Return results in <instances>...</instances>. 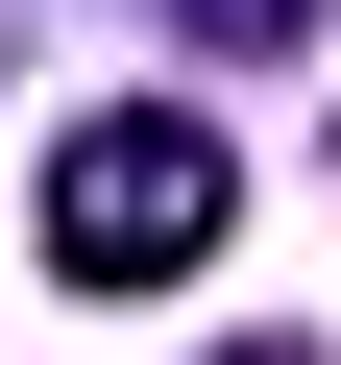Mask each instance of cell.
Returning <instances> with one entry per match:
<instances>
[{"mask_svg":"<svg viewBox=\"0 0 341 365\" xmlns=\"http://www.w3.org/2000/svg\"><path fill=\"white\" fill-rule=\"evenodd\" d=\"M220 220H244V146H220L195 98H98V122L49 146V268H73V292H170Z\"/></svg>","mask_w":341,"mask_h":365,"instance_id":"6da1fadb","label":"cell"},{"mask_svg":"<svg viewBox=\"0 0 341 365\" xmlns=\"http://www.w3.org/2000/svg\"><path fill=\"white\" fill-rule=\"evenodd\" d=\"M170 25H195V49H292L317 0H170Z\"/></svg>","mask_w":341,"mask_h":365,"instance_id":"7a4b0ae2","label":"cell"},{"mask_svg":"<svg viewBox=\"0 0 341 365\" xmlns=\"http://www.w3.org/2000/svg\"><path fill=\"white\" fill-rule=\"evenodd\" d=\"M220 365H317V341H220Z\"/></svg>","mask_w":341,"mask_h":365,"instance_id":"3957f363","label":"cell"}]
</instances>
